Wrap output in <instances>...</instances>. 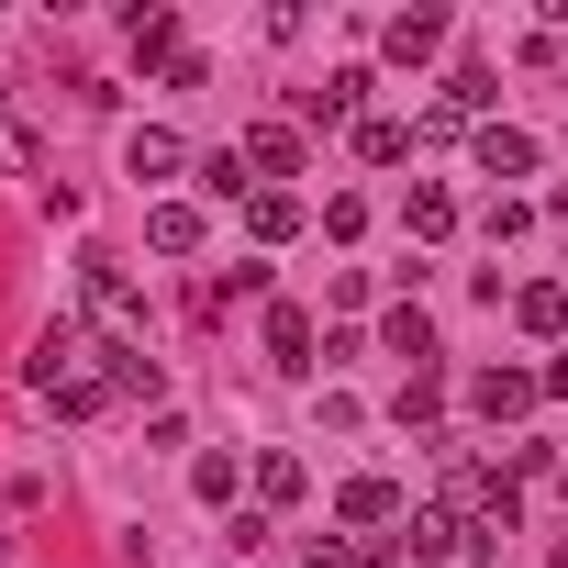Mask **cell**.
Masks as SVG:
<instances>
[{"label": "cell", "mask_w": 568, "mask_h": 568, "mask_svg": "<svg viewBox=\"0 0 568 568\" xmlns=\"http://www.w3.org/2000/svg\"><path fill=\"white\" fill-rule=\"evenodd\" d=\"M201 190H212V201H234V190L256 201V168H245V145H223V156H201Z\"/></svg>", "instance_id": "obj_16"}, {"label": "cell", "mask_w": 568, "mask_h": 568, "mask_svg": "<svg viewBox=\"0 0 568 568\" xmlns=\"http://www.w3.org/2000/svg\"><path fill=\"white\" fill-rule=\"evenodd\" d=\"M390 357H413V379H424V357H435V324H424V313H413V302H402V313H390Z\"/></svg>", "instance_id": "obj_18"}, {"label": "cell", "mask_w": 568, "mask_h": 568, "mask_svg": "<svg viewBox=\"0 0 568 568\" xmlns=\"http://www.w3.org/2000/svg\"><path fill=\"white\" fill-rule=\"evenodd\" d=\"M101 379H112V402H156V390H168V368H156L134 335H112V346H101Z\"/></svg>", "instance_id": "obj_2"}, {"label": "cell", "mask_w": 568, "mask_h": 568, "mask_svg": "<svg viewBox=\"0 0 568 568\" xmlns=\"http://www.w3.org/2000/svg\"><path fill=\"white\" fill-rule=\"evenodd\" d=\"M0 168H34V134L23 123H0Z\"/></svg>", "instance_id": "obj_20"}, {"label": "cell", "mask_w": 568, "mask_h": 568, "mask_svg": "<svg viewBox=\"0 0 568 568\" xmlns=\"http://www.w3.org/2000/svg\"><path fill=\"white\" fill-rule=\"evenodd\" d=\"M402 223L435 245V234H457V201H446V190H413V201H402Z\"/></svg>", "instance_id": "obj_17"}, {"label": "cell", "mask_w": 568, "mask_h": 568, "mask_svg": "<svg viewBox=\"0 0 568 568\" xmlns=\"http://www.w3.org/2000/svg\"><path fill=\"white\" fill-rule=\"evenodd\" d=\"M134 57H168L179 68V12H134Z\"/></svg>", "instance_id": "obj_19"}, {"label": "cell", "mask_w": 568, "mask_h": 568, "mask_svg": "<svg viewBox=\"0 0 568 568\" xmlns=\"http://www.w3.org/2000/svg\"><path fill=\"white\" fill-rule=\"evenodd\" d=\"M468 402H479L490 424H524V413L546 402V379H535V368H479V379H468Z\"/></svg>", "instance_id": "obj_1"}, {"label": "cell", "mask_w": 568, "mask_h": 568, "mask_svg": "<svg viewBox=\"0 0 568 568\" xmlns=\"http://www.w3.org/2000/svg\"><path fill=\"white\" fill-rule=\"evenodd\" d=\"M79 267H90V302H101L112 324H134V278H123V256H101V245H90Z\"/></svg>", "instance_id": "obj_8"}, {"label": "cell", "mask_w": 568, "mask_h": 568, "mask_svg": "<svg viewBox=\"0 0 568 568\" xmlns=\"http://www.w3.org/2000/svg\"><path fill=\"white\" fill-rule=\"evenodd\" d=\"M245 168H256V190H267V179H302V134H291V123H256V134H245Z\"/></svg>", "instance_id": "obj_5"}, {"label": "cell", "mask_w": 568, "mask_h": 568, "mask_svg": "<svg viewBox=\"0 0 568 568\" xmlns=\"http://www.w3.org/2000/svg\"><path fill=\"white\" fill-rule=\"evenodd\" d=\"M267 368H291V379L313 368V313H302V302H278V313H267Z\"/></svg>", "instance_id": "obj_4"}, {"label": "cell", "mask_w": 568, "mask_h": 568, "mask_svg": "<svg viewBox=\"0 0 568 568\" xmlns=\"http://www.w3.org/2000/svg\"><path fill=\"white\" fill-rule=\"evenodd\" d=\"M123 168H134V179H145V190H156V179H179V168H190V156H179V134H156V123H145V134H134V145H123Z\"/></svg>", "instance_id": "obj_10"}, {"label": "cell", "mask_w": 568, "mask_h": 568, "mask_svg": "<svg viewBox=\"0 0 568 568\" xmlns=\"http://www.w3.org/2000/svg\"><path fill=\"white\" fill-rule=\"evenodd\" d=\"M513 313H524V335H568V291H546V278L513 291Z\"/></svg>", "instance_id": "obj_14"}, {"label": "cell", "mask_w": 568, "mask_h": 568, "mask_svg": "<svg viewBox=\"0 0 568 568\" xmlns=\"http://www.w3.org/2000/svg\"><path fill=\"white\" fill-rule=\"evenodd\" d=\"M546 390H557V402H568V357H557V368H546Z\"/></svg>", "instance_id": "obj_21"}, {"label": "cell", "mask_w": 568, "mask_h": 568, "mask_svg": "<svg viewBox=\"0 0 568 568\" xmlns=\"http://www.w3.org/2000/svg\"><path fill=\"white\" fill-rule=\"evenodd\" d=\"M479 168L490 179H535V134L524 123H479Z\"/></svg>", "instance_id": "obj_6"}, {"label": "cell", "mask_w": 568, "mask_h": 568, "mask_svg": "<svg viewBox=\"0 0 568 568\" xmlns=\"http://www.w3.org/2000/svg\"><path fill=\"white\" fill-rule=\"evenodd\" d=\"M357 156H368V168H402V156H413V123H379V112H368V123H357Z\"/></svg>", "instance_id": "obj_15"}, {"label": "cell", "mask_w": 568, "mask_h": 568, "mask_svg": "<svg viewBox=\"0 0 568 568\" xmlns=\"http://www.w3.org/2000/svg\"><path fill=\"white\" fill-rule=\"evenodd\" d=\"M256 490H267V501H302V490H313V468H302L291 446H267V457H256Z\"/></svg>", "instance_id": "obj_12"}, {"label": "cell", "mask_w": 568, "mask_h": 568, "mask_svg": "<svg viewBox=\"0 0 568 568\" xmlns=\"http://www.w3.org/2000/svg\"><path fill=\"white\" fill-rule=\"evenodd\" d=\"M379 45H390V57H402V68H424V57H435V45H446V12H402V23H390V34H379Z\"/></svg>", "instance_id": "obj_9"}, {"label": "cell", "mask_w": 568, "mask_h": 568, "mask_svg": "<svg viewBox=\"0 0 568 568\" xmlns=\"http://www.w3.org/2000/svg\"><path fill=\"white\" fill-rule=\"evenodd\" d=\"M145 234H156V256H190V245H201V201H156Z\"/></svg>", "instance_id": "obj_11"}, {"label": "cell", "mask_w": 568, "mask_h": 568, "mask_svg": "<svg viewBox=\"0 0 568 568\" xmlns=\"http://www.w3.org/2000/svg\"><path fill=\"white\" fill-rule=\"evenodd\" d=\"M368 90H379L368 68H335L324 90H302V112H313V123H357V112H368Z\"/></svg>", "instance_id": "obj_3"}, {"label": "cell", "mask_w": 568, "mask_h": 568, "mask_svg": "<svg viewBox=\"0 0 568 568\" xmlns=\"http://www.w3.org/2000/svg\"><path fill=\"white\" fill-rule=\"evenodd\" d=\"M335 513H346L357 535H379V524H402V490H390V479H346V490H335Z\"/></svg>", "instance_id": "obj_7"}, {"label": "cell", "mask_w": 568, "mask_h": 568, "mask_svg": "<svg viewBox=\"0 0 568 568\" xmlns=\"http://www.w3.org/2000/svg\"><path fill=\"white\" fill-rule=\"evenodd\" d=\"M245 223H256V245H278V234H302V201H291V190H256Z\"/></svg>", "instance_id": "obj_13"}]
</instances>
